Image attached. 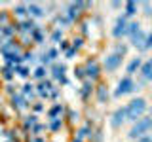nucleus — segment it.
I'll return each mask as SVG.
<instances>
[{"label":"nucleus","mask_w":152,"mask_h":142,"mask_svg":"<svg viewBox=\"0 0 152 142\" xmlns=\"http://www.w3.org/2000/svg\"><path fill=\"white\" fill-rule=\"evenodd\" d=\"M139 66H141V61L135 59V61H131V63H129V68H127V70H129V72H135V68H139Z\"/></svg>","instance_id":"nucleus-8"},{"label":"nucleus","mask_w":152,"mask_h":142,"mask_svg":"<svg viewBox=\"0 0 152 142\" xmlns=\"http://www.w3.org/2000/svg\"><path fill=\"white\" fill-rule=\"evenodd\" d=\"M122 32H126V21H124V19H120L118 25H116V28H114V34H116V36H120Z\"/></svg>","instance_id":"nucleus-6"},{"label":"nucleus","mask_w":152,"mask_h":142,"mask_svg":"<svg viewBox=\"0 0 152 142\" xmlns=\"http://www.w3.org/2000/svg\"><path fill=\"white\" fill-rule=\"evenodd\" d=\"M127 13H129V15L135 13V2H127Z\"/></svg>","instance_id":"nucleus-9"},{"label":"nucleus","mask_w":152,"mask_h":142,"mask_svg":"<svg viewBox=\"0 0 152 142\" xmlns=\"http://www.w3.org/2000/svg\"><path fill=\"white\" fill-rule=\"evenodd\" d=\"M124 116H126V110H118L116 114H114L112 123H114V125H120V121H124Z\"/></svg>","instance_id":"nucleus-7"},{"label":"nucleus","mask_w":152,"mask_h":142,"mask_svg":"<svg viewBox=\"0 0 152 142\" xmlns=\"http://www.w3.org/2000/svg\"><path fill=\"white\" fill-rule=\"evenodd\" d=\"M142 74H145L146 80H152V59L145 63V66H142Z\"/></svg>","instance_id":"nucleus-5"},{"label":"nucleus","mask_w":152,"mask_h":142,"mask_svg":"<svg viewBox=\"0 0 152 142\" xmlns=\"http://www.w3.org/2000/svg\"><path fill=\"white\" fill-rule=\"evenodd\" d=\"M145 108H146L145 99H135V101H131V102H129V106L126 108V116L129 117V120H137V117H141V116H142Z\"/></svg>","instance_id":"nucleus-1"},{"label":"nucleus","mask_w":152,"mask_h":142,"mask_svg":"<svg viewBox=\"0 0 152 142\" xmlns=\"http://www.w3.org/2000/svg\"><path fill=\"white\" fill-rule=\"evenodd\" d=\"M133 89V82L129 78H124L120 83H118V89H116V95H126V93H129Z\"/></svg>","instance_id":"nucleus-3"},{"label":"nucleus","mask_w":152,"mask_h":142,"mask_svg":"<svg viewBox=\"0 0 152 142\" xmlns=\"http://www.w3.org/2000/svg\"><path fill=\"white\" fill-rule=\"evenodd\" d=\"M145 46H152V34L148 36V40H146V44H145Z\"/></svg>","instance_id":"nucleus-10"},{"label":"nucleus","mask_w":152,"mask_h":142,"mask_svg":"<svg viewBox=\"0 0 152 142\" xmlns=\"http://www.w3.org/2000/svg\"><path fill=\"white\" fill-rule=\"evenodd\" d=\"M120 61H122L120 55H110V57H107V61H104V66H107V70H114L118 64H120Z\"/></svg>","instance_id":"nucleus-4"},{"label":"nucleus","mask_w":152,"mask_h":142,"mask_svg":"<svg viewBox=\"0 0 152 142\" xmlns=\"http://www.w3.org/2000/svg\"><path fill=\"white\" fill-rule=\"evenodd\" d=\"M152 129V120L150 117H142V120L137 121V125L131 129V136L135 138V136H141V135H145V133H148Z\"/></svg>","instance_id":"nucleus-2"}]
</instances>
